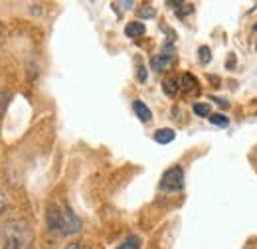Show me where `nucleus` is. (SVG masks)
<instances>
[{
	"label": "nucleus",
	"instance_id": "20e7f679",
	"mask_svg": "<svg viewBox=\"0 0 257 249\" xmlns=\"http://www.w3.org/2000/svg\"><path fill=\"white\" fill-rule=\"evenodd\" d=\"M170 63H172V46L166 44L164 50H162V54H159V56L153 58L151 65H153L155 71H164L166 67H170Z\"/></svg>",
	"mask_w": 257,
	"mask_h": 249
},
{
	"label": "nucleus",
	"instance_id": "f3484780",
	"mask_svg": "<svg viewBox=\"0 0 257 249\" xmlns=\"http://www.w3.org/2000/svg\"><path fill=\"white\" fill-rule=\"evenodd\" d=\"M182 8H184V10H176V14H178L180 18H184L186 14H192V12H194V6H192V4H186V6L182 4Z\"/></svg>",
	"mask_w": 257,
	"mask_h": 249
},
{
	"label": "nucleus",
	"instance_id": "7ed1b4c3",
	"mask_svg": "<svg viewBox=\"0 0 257 249\" xmlns=\"http://www.w3.org/2000/svg\"><path fill=\"white\" fill-rule=\"evenodd\" d=\"M81 219L73 214L69 206H62V219H60V233L62 235H73L81 229Z\"/></svg>",
	"mask_w": 257,
	"mask_h": 249
},
{
	"label": "nucleus",
	"instance_id": "4be33fe9",
	"mask_svg": "<svg viewBox=\"0 0 257 249\" xmlns=\"http://www.w3.org/2000/svg\"><path fill=\"white\" fill-rule=\"evenodd\" d=\"M255 32H257V26H255Z\"/></svg>",
	"mask_w": 257,
	"mask_h": 249
},
{
	"label": "nucleus",
	"instance_id": "4468645a",
	"mask_svg": "<svg viewBox=\"0 0 257 249\" xmlns=\"http://www.w3.org/2000/svg\"><path fill=\"white\" fill-rule=\"evenodd\" d=\"M198 56H200V63H202V65L210 63V60H212V52H210L208 46H202V48L198 50Z\"/></svg>",
	"mask_w": 257,
	"mask_h": 249
},
{
	"label": "nucleus",
	"instance_id": "f03ea898",
	"mask_svg": "<svg viewBox=\"0 0 257 249\" xmlns=\"http://www.w3.org/2000/svg\"><path fill=\"white\" fill-rule=\"evenodd\" d=\"M184 188V170L182 166H172L162 174L161 190L164 192H178Z\"/></svg>",
	"mask_w": 257,
	"mask_h": 249
},
{
	"label": "nucleus",
	"instance_id": "9d476101",
	"mask_svg": "<svg viewBox=\"0 0 257 249\" xmlns=\"http://www.w3.org/2000/svg\"><path fill=\"white\" fill-rule=\"evenodd\" d=\"M141 243H143V241H141L139 235H128L127 239H125L117 249H141Z\"/></svg>",
	"mask_w": 257,
	"mask_h": 249
},
{
	"label": "nucleus",
	"instance_id": "6ab92c4d",
	"mask_svg": "<svg viewBox=\"0 0 257 249\" xmlns=\"http://www.w3.org/2000/svg\"><path fill=\"white\" fill-rule=\"evenodd\" d=\"M65 249H81V243H69Z\"/></svg>",
	"mask_w": 257,
	"mask_h": 249
},
{
	"label": "nucleus",
	"instance_id": "9b49d317",
	"mask_svg": "<svg viewBox=\"0 0 257 249\" xmlns=\"http://www.w3.org/2000/svg\"><path fill=\"white\" fill-rule=\"evenodd\" d=\"M192 111L198 115V117H210V103H194Z\"/></svg>",
	"mask_w": 257,
	"mask_h": 249
},
{
	"label": "nucleus",
	"instance_id": "423d86ee",
	"mask_svg": "<svg viewBox=\"0 0 257 249\" xmlns=\"http://www.w3.org/2000/svg\"><path fill=\"white\" fill-rule=\"evenodd\" d=\"M133 111H135V115L143 121V123H149L151 119H153V113H151V109L143 103V101H135L133 103Z\"/></svg>",
	"mask_w": 257,
	"mask_h": 249
},
{
	"label": "nucleus",
	"instance_id": "aec40b11",
	"mask_svg": "<svg viewBox=\"0 0 257 249\" xmlns=\"http://www.w3.org/2000/svg\"><path fill=\"white\" fill-rule=\"evenodd\" d=\"M2 99H4V93H2V89H0V111H2Z\"/></svg>",
	"mask_w": 257,
	"mask_h": 249
},
{
	"label": "nucleus",
	"instance_id": "ddd939ff",
	"mask_svg": "<svg viewBox=\"0 0 257 249\" xmlns=\"http://www.w3.org/2000/svg\"><path fill=\"white\" fill-rule=\"evenodd\" d=\"M210 123L216 125V127H220V129H225L227 125H229V119L225 117V115H210Z\"/></svg>",
	"mask_w": 257,
	"mask_h": 249
},
{
	"label": "nucleus",
	"instance_id": "6e6552de",
	"mask_svg": "<svg viewBox=\"0 0 257 249\" xmlns=\"http://www.w3.org/2000/svg\"><path fill=\"white\" fill-rule=\"evenodd\" d=\"M147 32V28H145V24L143 22H128L127 26H125V34H127L128 38H139V36H143Z\"/></svg>",
	"mask_w": 257,
	"mask_h": 249
},
{
	"label": "nucleus",
	"instance_id": "f8f14e48",
	"mask_svg": "<svg viewBox=\"0 0 257 249\" xmlns=\"http://www.w3.org/2000/svg\"><path fill=\"white\" fill-rule=\"evenodd\" d=\"M162 89H164V93L168 95V97H174L176 91H178V81L176 79H166L162 83Z\"/></svg>",
	"mask_w": 257,
	"mask_h": 249
},
{
	"label": "nucleus",
	"instance_id": "412c9836",
	"mask_svg": "<svg viewBox=\"0 0 257 249\" xmlns=\"http://www.w3.org/2000/svg\"><path fill=\"white\" fill-rule=\"evenodd\" d=\"M0 34H2V26H0Z\"/></svg>",
	"mask_w": 257,
	"mask_h": 249
},
{
	"label": "nucleus",
	"instance_id": "1a4fd4ad",
	"mask_svg": "<svg viewBox=\"0 0 257 249\" xmlns=\"http://www.w3.org/2000/svg\"><path fill=\"white\" fill-rule=\"evenodd\" d=\"M180 87L184 91H194V89H198V79L194 77L192 73H184L182 75V81H180Z\"/></svg>",
	"mask_w": 257,
	"mask_h": 249
},
{
	"label": "nucleus",
	"instance_id": "a211bd4d",
	"mask_svg": "<svg viewBox=\"0 0 257 249\" xmlns=\"http://www.w3.org/2000/svg\"><path fill=\"white\" fill-rule=\"evenodd\" d=\"M4 210H6V196H4L2 190H0V216L4 214Z\"/></svg>",
	"mask_w": 257,
	"mask_h": 249
},
{
	"label": "nucleus",
	"instance_id": "0eeeda50",
	"mask_svg": "<svg viewBox=\"0 0 257 249\" xmlns=\"http://www.w3.org/2000/svg\"><path fill=\"white\" fill-rule=\"evenodd\" d=\"M176 139V133L172 131V129H159L157 133H155V141L159 143V145H168V143H172Z\"/></svg>",
	"mask_w": 257,
	"mask_h": 249
},
{
	"label": "nucleus",
	"instance_id": "f257e3e1",
	"mask_svg": "<svg viewBox=\"0 0 257 249\" xmlns=\"http://www.w3.org/2000/svg\"><path fill=\"white\" fill-rule=\"evenodd\" d=\"M4 233V247L2 249H30L32 243V229L22 219H10L2 227Z\"/></svg>",
	"mask_w": 257,
	"mask_h": 249
},
{
	"label": "nucleus",
	"instance_id": "2eb2a0df",
	"mask_svg": "<svg viewBox=\"0 0 257 249\" xmlns=\"http://www.w3.org/2000/svg\"><path fill=\"white\" fill-rule=\"evenodd\" d=\"M155 8L153 6H143V8H139V16L141 18H155Z\"/></svg>",
	"mask_w": 257,
	"mask_h": 249
},
{
	"label": "nucleus",
	"instance_id": "39448f33",
	"mask_svg": "<svg viewBox=\"0 0 257 249\" xmlns=\"http://www.w3.org/2000/svg\"><path fill=\"white\" fill-rule=\"evenodd\" d=\"M46 219H48V227H50L52 231H60L62 206H58V204H50V206H48V214H46Z\"/></svg>",
	"mask_w": 257,
	"mask_h": 249
},
{
	"label": "nucleus",
	"instance_id": "dca6fc26",
	"mask_svg": "<svg viewBox=\"0 0 257 249\" xmlns=\"http://www.w3.org/2000/svg\"><path fill=\"white\" fill-rule=\"evenodd\" d=\"M139 81H141V83L147 81V67H145L143 62H139Z\"/></svg>",
	"mask_w": 257,
	"mask_h": 249
}]
</instances>
